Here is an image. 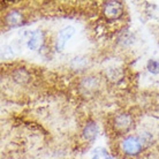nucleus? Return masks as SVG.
<instances>
[{
  "label": "nucleus",
  "mask_w": 159,
  "mask_h": 159,
  "mask_svg": "<svg viewBox=\"0 0 159 159\" xmlns=\"http://www.w3.org/2000/svg\"><path fill=\"white\" fill-rule=\"evenodd\" d=\"M123 8L119 1H107L104 5V15L108 20H116L122 15Z\"/></svg>",
  "instance_id": "obj_1"
},
{
  "label": "nucleus",
  "mask_w": 159,
  "mask_h": 159,
  "mask_svg": "<svg viewBox=\"0 0 159 159\" xmlns=\"http://www.w3.org/2000/svg\"><path fill=\"white\" fill-rule=\"evenodd\" d=\"M75 35V28L72 25H67L62 28L58 34L56 42V48L58 51H62L66 46V44L68 43V40L72 39V37Z\"/></svg>",
  "instance_id": "obj_2"
},
{
  "label": "nucleus",
  "mask_w": 159,
  "mask_h": 159,
  "mask_svg": "<svg viewBox=\"0 0 159 159\" xmlns=\"http://www.w3.org/2000/svg\"><path fill=\"white\" fill-rule=\"evenodd\" d=\"M141 148H142V142L137 137L128 136V137L123 139L122 149L127 155H136V153H139L141 151Z\"/></svg>",
  "instance_id": "obj_3"
},
{
  "label": "nucleus",
  "mask_w": 159,
  "mask_h": 159,
  "mask_svg": "<svg viewBox=\"0 0 159 159\" xmlns=\"http://www.w3.org/2000/svg\"><path fill=\"white\" fill-rule=\"evenodd\" d=\"M131 123H133V119L129 114H119L114 120V126L116 129H119L121 131H126L130 128Z\"/></svg>",
  "instance_id": "obj_4"
},
{
  "label": "nucleus",
  "mask_w": 159,
  "mask_h": 159,
  "mask_svg": "<svg viewBox=\"0 0 159 159\" xmlns=\"http://www.w3.org/2000/svg\"><path fill=\"white\" fill-rule=\"evenodd\" d=\"M42 43H43V34L39 30H35V31L30 32V36L28 38V42H27L29 50L36 51L42 45Z\"/></svg>",
  "instance_id": "obj_5"
},
{
  "label": "nucleus",
  "mask_w": 159,
  "mask_h": 159,
  "mask_svg": "<svg viewBox=\"0 0 159 159\" xmlns=\"http://www.w3.org/2000/svg\"><path fill=\"white\" fill-rule=\"evenodd\" d=\"M97 135H98V127H97V125L95 122L88 123L87 126L84 127L83 136L84 139H87L88 141H90V142L95 141Z\"/></svg>",
  "instance_id": "obj_6"
},
{
  "label": "nucleus",
  "mask_w": 159,
  "mask_h": 159,
  "mask_svg": "<svg viewBox=\"0 0 159 159\" xmlns=\"http://www.w3.org/2000/svg\"><path fill=\"white\" fill-rule=\"evenodd\" d=\"M22 20H23L22 14H21L20 12H17V11H12V12L8 13V15L6 16L7 23L9 24V25H13V27L19 25V24L22 22Z\"/></svg>",
  "instance_id": "obj_7"
},
{
  "label": "nucleus",
  "mask_w": 159,
  "mask_h": 159,
  "mask_svg": "<svg viewBox=\"0 0 159 159\" xmlns=\"http://www.w3.org/2000/svg\"><path fill=\"white\" fill-rule=\"evenodd\" d=\"M29 79V74L27 73V70H24V69H17L14 72V80H15L16 82H19V83H24V82H27Z\"/></svg>",
  "instance_id": "obj_8"
},
{
  "label": "nucleus",
  "mask_w": 159,
  "mask_h": 159,
  "mask_svg": "<svg viewBox=\"0 0 159 159\" xmlns=\"http://www.w3.org/2000/svg\"><path fill=\"white\" fill-rule=\"evenodd\" d=\"M92 159H113V157L105 149H103V148H97V149H95V151H93Z\"/></svg>",
  "instance_id": "obj_9"
},
{
  "label": "nucleus",
  "mask_w": 159,
  "mask_h": 159,
  "mask_svg": "<svg viewBox=\"0 0 159 159\" xmlns=\"http://www.w3.org/2000/svg\"><path fill=\"white\" fill-rule=\"evenodd\" d=\"M87 65V59L83 57H75L72 60V67L75 69H83Z\"/></svg>",
  "instance_id": "obj_10"
},
{
  "label": "nucleus",
  "mask_w": 159,
  "mask_h": 159,
  "mask_svg": "<svg viewBox=\"0 0 159 159\" xmlns=\"http://www.w3.org/2000/svg\"><path fill=\"white\" fill-rule=\"evenodd\" d=\"M148 69L152 74H159V61L151 59L148 61Z\"/></svg>",
  "instance_id": "obj_11"
},
{
  "label": "nucleus",
  "mask_w": 159,
  "mask_h": 159,
  "mask_svg": "<svg viewBox=\"0 0 159 159\" xmlns=\"http://www.w3.org/2000/svg\"><path fill=\"white\" fill-rule=\"evenodd\" d=\"M14 56V52H13L12 48H9V46H4L2 48V52H1V57H2V59H7V58H11V57Z\"/></svg>",
  "instance_id": "obj_12"
}]
</instances>
